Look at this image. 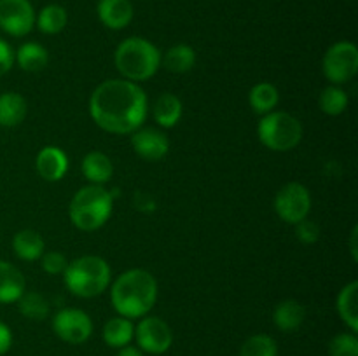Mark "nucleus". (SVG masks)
<instances>
[{"label":"nucleus","instance_id":"f257e3e1","mask_svg":"<svg viewBox=\"0 0 358 356\" xmlns=\"http://www.w3.org/2000/svg\"><path fill=\"white\" fill-rule=\"evenodd\" d=\"M147 114L145 91L131 80H105L90 98L91 119L98 128L112 135H131L142 128Z\"/></svg>","mask_w":358,"mask_h":356},{"label":"nucleus","instance_id":"f03ea898","mask_svg":"<svg viewBox=\"0 0 358 356\" xmlns=\"http://www.w3.org/2000/svg\"><path fill=\"white\" fill-rule=\"evenodd\" d=\"M156 300L157 281L145 269H129L112 283L110 302L119 316L128 320L147 316Z\"/></svg>","mask_w":358,"mask_h":356},{"label":"nucleus","instance_id":"7ed1b4c3","mask_svg":"<svg viewBox=\"0 0 358 356\" xmlns=\"http://www.w3.org/2000/svg\"><path fill=\"white\" fill-rule=\"evenodd\" d=\"M114 209V194L103 185H86L73 194L69 215L73 225L84 232H93L107 223Z\"/></svg>","mask_w":358,"mask_h":356},{"label":"nucleus","instance_id":"20e7f679","mask_svg":"<svg viewBox=\"0 0 358 356\" xmlns=\"http://www.w3.org/2000/svg\"><path fill=\"white\" fill-rule=\"evenodd\" d=\"M117 72L131 82H143L156 75L161 66V52L143 37L124 38L114 52Z\"/></svg>","mask_w":358,"mask_h":356},{"label":"nucleus","instance_id":"39448f33","mask_svg":"<svg viewBox=\"0 0 358 356\" xmlns=\"http://www.w3.org/2000/svg\"><path fill=\"white\" fill-rule=\"evenodd\" d=\"M112 279L110 265L98 255H83L69 262L63 281L70 293L80 299H93L108 288Z\"/></svg>","mask_w":358,"mask_h":356},{"label":"nucleus","instance_id":"423d86ee","mask_svg":"<svg viewBox=\"0 0 358 356\" xmlns=\"http://www.w3.org/2000/svg\"><path fill=\"white\" fill-rule=\"evenodd\" d=\"M257 136L262 145L275 152H289L303 140V124L289 112H269L262 115L257 126Z\"/></svg>","mask_w":358,"mask_h":356},{"label":"nucleus","instance_id":"0eeeda50","mask_svg":"<svg viewBox=\"0 0 358 356\" xmlns=\"http://www.w3.org/2000/svg\"><path fill=\"white\" fill-rule=\"evenodd\" d=\"M325 79L334 86L350 82L358 73V49L353 42L341 40L327 49L322 61Z\"/></svg>","mask_w":358,"mask_h":356},{"label":"nucleus","instance_id":"6e6552de","mask_svg":"<svg viewBox=\"0 0 358 356\" xmlns=\"http://www.w3.org/2000/svg\"><path fill=\"white\" fill-rule=\"evenodd\" d=\"M275 212L285 223L296 225L311 212V194L299 181H289L275 195Z\"/></svg>","mask_w":358,"mask_h":356},{"label":"nucleus","instance_id":"1a4fd4ad","mask_svg":"<svg viewBox=\"0 0 358 356\" xmlns=\"http://www.w3.org/2000/svg\"><path fill=\"white\" fill-rule=\"evenodd\" d=\"M52 330L66 344L79 346L93 335V320L90 314L77 307H65L52 318Z\"/></svg>","mask_w":358,"mask_h":356},{"label":"nucleus","instance_id":"9d476101","mask_svg":"<svg viewBox=\"0 0 358 356\" xmlns=\"http://www.w3.org/2000/svg\"><path fill=\"white\" fill-rule=\"evenodd\" d=\"M136 346L147 355H163L173 344V332L170 325L159 316H143L140 318L138 325L135 327Z\"/></svg>","mask_w":358,"mask_h":356},{"label":"nucleus","instance_id":"9b49d317","mask_svg":"<svg viewBox=\"0 0 358 356\" xmlns=\"http://www.w3.org/2000/svg\"><path fill=\"white\" fill-rule=\"evenodd\" d=\"M35 27L30 0H0V30L10 37H24Z\"/></svg>","mask_w":358,"mask_h":356},{"label":"nucleus","instance_id":"f8f14e48","mask_svg":"<svg viewBox=\"0 0 358 356\" xmlns=\"http://www.w3.org/2000/svg\"><path fill=\"white\" fill-rule=\"evenodd\" d=\"M131 147L142 159L156 163L168 154L170 140L156 128H138L131 133Z\"/></svg>","mask_w":358,"mask_h":356},{"label":"nucleus","instance_id":"ddd939ff","mask_svg":"<svg viewBox=\"0 0 358 356\" xmlns=\"http://www.w3.org/2000/svg\"><path fill=\"white\" fill-rule=\"evenodd\" d=\"M35 168L45 181H59L69 171V157L59 147L45 145L37 154Z\"/></svg>","mask_w":358,"mask_h":356},{"label":"nucleus","instance_id":"4468645a","mask_svg":"<svg viewBox=\"0 0 358 356\" xmlns=\"http://www.w3.org/2000/svg\"><path fill=\"white\" fill-rule=\"evenodd\" d=\"M135 16L131 0H100L98 17L110 30H122L131 23Z\"/></svg>","mask_w":358,"mask_h":356},{"label":"nucleus","instance_id":"2eb2a0df","mask_svg":"<svg viewBox=\"0 0 358 356\" xmlns=\"http://www.w3.org/2000/svg\"><path fill=\"white\" fill-rule=\"evenodd\" d=\"M27 292V279L14 264L0 260V304L17 302Z\"/></svg>","mask_w":358,"mask_h":356},{"label":"nucleus","instance_id":"dca6fc26","mask_svg":"<svg viewBox=\"0 0 358 356\" xmlns=\"http://www.w3.org/2000/svg\"><path fill=\"white\" fill-rule=\"evenodd\" d=\"M304 320H306V307L294 299L282 300L273 311V323L285 334L299 330Z\"/></svg>","mask_w":358,"mask_h":356},{"label":"nucleus","instance_id":"f3484780","mask_svg":"<svg viewBox=\"0 0 358 356\" xmlns=\"http://www.w3.org/2000/svg\"><path fill=\"white\" fill-rule=\"evenodd\" d=\"M80 168H83L84 178L93 185H105L110 181L114 175V164L110 157L100 150H91L90 154H86Z\"/></svg>","mask_w":358,"mask_h":356},{"label":"nucleus","instance_id":"a211bd4d","mask_svg":"<svg viewBox=\"0 0 358 356\" xmlns=\"http://www.w3.org/2000/svg\"><path fill=\"white\" fill-rule=\"evenodd\" d=\"M45 243L41 234L34 229L17 230L13 237V250L20 260L35 262L44 253Z\"/></svg>","mask_w":358,"mask_h":356},{"label":"nucleus","instance_id":"6ab92c4d","mask_svg":"<svg viewBox=\"0 0 358 356\" xmlns=\"http://www.w3.org/2000/svg\"><path fill=\"white\" fill-rule=\"evenodd\" d=\"M28 112L27 100L16 91H6L0 94V126L14 128L24 121Z\"/></svg>","mask_w":358,"mask_h":356},{"label":"nucleus","instance_id":"aec40b11","mask_svg":"<svg viewBox=\"0 0 358 356\" xmlns=\"http://www.w3.org/2000/svg\"><path fill=\"white\" fill-rule=\"evenodd\" d=\"M101 337H103L105 344L110 346L112 349H121L124 346L131 344L133 337H135V325H133V320H128L124 316L110 318L103 325Z\"/></svg>","mask_w":358,"mask_h":356},{"label":"nucleus","instance_id":"412c9836","mask_svg":"<svg viewBox=\"0 0 358 356\" xmlns=\"http://www.w3.org/2000/svg\"><path fill=\"white\" fill-rule=\"evenodd\" d=\"M152 117L161 128H173L182 117V101L173 93H161L152 105Z\"/></svg>","mask_w":358,"mask_h":356},{"label":"nucleus","instance_id":"4be33fe9","mask_svg":"<svg viewBox=\"0 0 358 356\" xmlns=\"http://www.w3.org/2000/svg\"><path fill=\"white\" fill-rule=\"evenodd\" d=\"M14 61L24 72H41L48 66L49 52L44 45L37 44V42H27L14 52Z\"/></svg>","mask_w":358,"mask_h":356},{"label":"nucleus","instance_id":"5701e85b","mask_svg":"<svg viewBox=\"0 0 358 356\" xmlns=\"http://www.w3.org/2000/svg\"><path fill=\"white\" fill-rule=\"evenodd\" d=\"M358 283L352 281L345 286V288L339 292L338 302V314L343 321H345L346 327L350 328V332H358Z\"/></svg>","mask_w":358,"mask_h":356},{"label":"nucleus","instance_id":"b1692460","mask_svg":"<svg viewBox=\"0 0 358 356\" xmlns=\"http://www.w3.org/2000/svg\"><path fill=\"white\" fill-rule=\"evenodd\" d=\"M161 63L166 70L173 73H185L194 68L196 52L191 45L177 44L168 49L164 56H161Z\"/></svg>","mask_w":358,"mask_h":356},{"label":"nucleus","instance_id":"393cba45","mask_svg":"<svg viewBox=\"0 0 358 356\" xmlns=\"http://www.w3.org/2000/svg\"><path fill=\"white\" fill-rule=\"evenodd\" d=\"M280 101L278 89L271 82H259L255 84L248 94V103L252 110L259 115H266L276 108Z\"/></svg>","mask_w":358,"mask_h":356},{"label":"nucleus","instance_id":"a878e982","mask_svg":"<svg viewBox=\"0 0 358 356\" xmlns=\"http://www.w3.org/2000/svg\"><path fill=\"white\" fill-rule=\"evenodd\" d=\"M69 21V14H66L65 7L58 6V3H49V6L42 7L38 16L35 17L38 30L45 35H56L66 27Z\"/></svg>","mask_w":358,"mask_h":356},{"label":"nucleus","instance_id":"bb28decb","mask_svg":"<svg viewBox=\"0 0 358 356\" xmlns=\"http://www.w3.org/2000/svg\"><path fill=\"white\" fill-rule=\"evenodd\" d=\"M16 304L20 313L31 321H44L49 316L48 299L38 292H24Z\"/></svg>","mask_w":358,"mask_h":356},{"label":"nucleus","instance_id":"cd10ccee","mask_svg":"<svg viewBox=\"0 0 358 356\" xmlns=\"http://www.w3.org/2000/svg\"><path fill=\"white\" fill-rule=\"evenodd\" d=\"M348 93L341 86H334V84L325 87L318 96L320 110L327 115H341L348 108Z\"/></svg>","mask_w":358,"mask_h":356},{"label":"nucleus","instance_id":"c85d7f7f","mask_svg":"<svg viewBox=\"0 0 358 356\" xmlns=\"http://www.w3.org/2000/svg\"><path fill=\"white\" fill-rule=\"evenodd\" d=\"M240 356H278V344L268 334L250 335L241 344Z\"/></svg>","mask_w":358,"mask_h":356},{"label":"nucleus","instance_id":"c756f323","mask_svg":"<svg viewBox=\"0 0 358 356\" xmlns=\"http://www.w3.org/2000/svg\"><path fill=\"white\" fill-rule=\"evenodd\" d=\"M329 356H358V337L355 332H341L329 342Z\"/></svg>","mask_w":358,"mask_h":356},{"label":"nucleus","instance_id":"7c9ffc66","mask_svg":"<svg viewBox=\"0 0 358 356\" xmlns=\"http://www.w3.org/2000/svg\"><path fill=\"white\" fill-rule=\"evenodd\" d=\"M41 265L44 272H48L49 276H59L65 272L69 260H66V257L62 251H48V253H42Z\"/></svg>","mask_w":358,"mask_h":356},{"label":"nucleus","instance_id":"2f4dec72","mask_svg":"<svg viewBox=\"0 0 358 356\" xmlns=\"http://www.w3.org/2000/svg\"><path fill=\"white\" fill-rule=\"evenodd\" d=\"M296 236L301 243L313 244L320 237V227L315 222H311V220L304 218L299 223H296Z\"/></svg>","mask_w":358,"mask_h":356},{"label":"nucleus","instance_id":"473e14b6","mask_svg":"<svg viewBox=\"0 0 358 356\" xmlns=\"http://www.w3.org/2000/svg\"><path fill=\"white\" fill-rule=\"evenodd\" d=\"M14 65V49L10 47L9 42L0 38V77L6 75Z\"/></svg>","mask_w":358,"mask_h":356},{"label":"nucleus","instance_id":"72a5a7b5","mask_svg":"<svg viewBox=\"0 0 358 356\" xmlns=\"http://www.w3.org/2000/svg\"><path fill=\"white\" fill-rule=\"evenodd\" d=\"M10 348H13V330L9 328V325L0 321V356L9 353Z\"/></svg>","mask_w":358,"mask_h":356},{"label":"nucleus","instance_id":"f704fd0d","mask_svg":"<svg viewBox=\"0 0 358 356\" xmlns=\"http://www.w3.org/2000/svg\"><path fill=\"white\" fill-rule=\"evenodd\" d=\"M115 356H145V353H143L138 346L128 344L124 346V348L117 349V355Z\"/></svg>","mask_w":358,"mask_h":356},{"label":"nucleus","instance_id":"c9c22d12","mask_svg":"<svg viewBox=\"0 0 358 356\" xmlns=\"http://www.w3.org/2000/svg\"><path fill=\"white\" fill-rule=\"evenodd\" d=\"M357 237H358V227L355 225L353 227V230H352V239H350V250H352V257H353V260H357L358 258V253H357Z\"/></svg>","mask_w":358,"mask_h":356}]
</instances>
